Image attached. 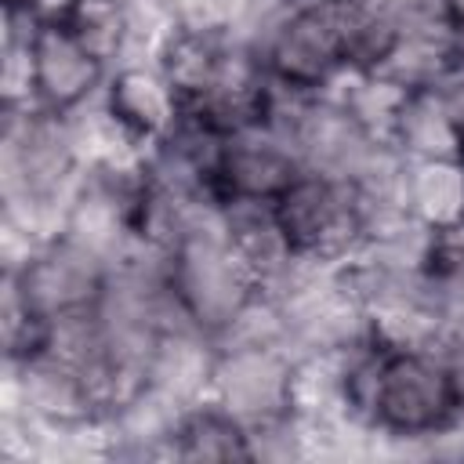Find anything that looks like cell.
Wrapping results in <instances>:
<instances>
[{
	"label": "cell",
	"instance_id": "6da1fadb",
	"mask_svg": "<svg viewBox=\"0 0 464 464\" xmlns=\"http://www.w3.org/2000/svg\"><path fill=\"white\" fill-rule=\"evenodd\" d=\"M460 395L435 348H384L373 362L370 424L399 439H428L453 424Z\"/></svg>",
	"mask_w": 464,
	"mask_h": 464
},
{
	"label": "cell",
	"instance_id": "7a4b0ae2",
	"mask_svg": "<svg viewBox=\"0 0 464 464\" xmlns=\"http://www.w3.org/2000/svg\"><path fill=\"white\" fill-rule=\"evenodd\" d=\"M170 279H174V290L181 294L185 308L207 334L225 330L236 319V312L257 294L254 276L246 272V265L239 261V254L228 243L225 203L218 214L199 221L174 246Z\"/></svg>",
	"mask_w": 464,
	"mask_h": 464
},
{
	"label": "cell",
	"instance_id": "3957f363",
	"mask_svg": "<svg viewBox=\"0 0 464 464\" xmlns=\"http://www.w3.org/2000/svg\"><path fill=\"white\" fill-rule=\"evenodd\" d=\"M276 218L301 257L341 265L362 246V218L348 181L301 170L276 199Z\"/></svg>",
	"mask_w": 464,
	"mask_h": 464
},
{
	"label": "cell",
	"instance_id": "277c9868",
	"mask_svg": "<svg viewBox=\"0 0 464 464\" xmlns=\"http://www.w3.org/2000/svg\"><path fill=\"white\" fill-rule=\"evenodd\" d=\"M348 4L352 0H301L261 51L268 76L319 94L348 69Z\"/></svg>",
	"mask_w": 464,
	"mask_h": 464
},
{
	"label": "cell",
	"instance_id": "5b68a950",
	"mask_svg": "<svg viewBox=\"0 0 464 464\" xmlns=\"http://www.w3.org/2000/svg\"><path fill=\"white\" fill-rule=\"evenodd\" d=\"M4 272L14 276L22 301L40 319H54L62 312L98 304L109 283V261L62 232L40 243L22 268H4Z\"/></svg>",
	"mask_w": 464,
	"mask_h": 464
},
{
	"label": "cell",
	"instance_id": "8992f818",
	"mask_svg": "<svg viewBox=\"0 0 464 464\" xmlns=\"http://www.w3.org/2000/svg\"><path fill=\"white\" fill-rule=\"evenodd\" d=\"M4 410H22L47 424H83L105 413L87 373L51 348L4 355Z\"/></svg>",
	"mask_w": 464,
	"mask_h": 464
},
{
	"label": "cell",
	"instance_id": "52a82bcc",
	"mask_svg": "<svg viewBox=\"0 0 464 464\" xmlns=\"http://www.w3.org/2000/svg\"><path fill=\"white\" fill-rule=\"evenodd\" d=\"M301 170L294 141L272 123L250 120L221 138L214 192L221 199H276Z\"/></svg>",
	"mask_w": 464,
	"mask_h": 464
},
{
	"label": "cell",
	"instance_id": "ba28073f",
	"mask_svg": "<svg viewBox=\"0 0 464 464\" xmlns=\"http://www.w3.org/2000/svg\"><path fill=\"white\" fill-rule=\"evenodd\" d=\"M290 362L294 355L283 344H250V348H218V366L210 395L236 420L261 424L290 410Z\"/></svg>",
	"mask_w": 464,
	"mask_h": 464
},
{
	"label": "cell",
	"instance_id": "9c48e42d",
	"mask_svg": "<svg viewBox=\"0 0 464 464\" xmlns=\"http://www.w3.org/2000/svg\"><path fill=\"white\" fill-rule=\"evenodd\" d=\"M290 141H294L304 170L352 181L355 170L373 152V145L377 141H388V138L370 134L341 102H330L323 94H312L304 102L297 123L290 127Z\"/></svg>",
	"mask_w": 464,
	"mask_h": 464
},
{
	"label": "cell",
	"instance_id": "30bf717a",
	"mask_svg": "<svg viewBox=\"0 0 464 464\" xmlns=\"http://www.w3.org/2000/svg\"><path fill=\"white\" fill-rule=\"evenodd\" d=\"M33 69H36V102L51 112H69L94 98L105 80L109 65L98 62L62 22H47L33 44Z\"/></svg>",
	"mask_w": 464,
	"mask_h": 464
},
{
	"label": "cell",
	"instance_id": "8fae6325",
	"mask_svg": "<svg viewBox=\"0 0 464 464\" xmlns=\"http://www.w3.org/2000/svg\"><path fill=\"white\" fill-rule=\"evenodd\" d=\"M105 105L145 149L167 138L181 120V98L156 65L112 69L105 80Z\"/></svg>",
	"mask_w": 464,
	"mask_h": 464
},
{
	"label": "cell",
	"instance_id": "7c38bea8",
	"mask_svg": "<svg viewBox=\"0 0 464 464\" xmlns=\"http://www.w3.org/2000/svg\"><path fill=\"white\" fill-rule=\"evenodd\" d=\"M214 366H218L214 334H207L199 326L170 330V334H160V341L149 355L145 384L156 388L160 395H167L170 402H178L181 410H188L210 395Z\"/></svg>",
	"mask_w": 464,
	"mask_h": 464
},
{
	"label": "cell",
	"instance_id": "4fadbf2b",
	"mask_svg": "<svg viewBox=\"0 0 464 464\" xmlns=\"http://www.w3.org/2000/svg\"><path fill=\"white\" fill-rule=\"evenodd\" d=\"M225 228L257 290L272 286L301 257L283 232L272 199H225Z\"/></svg>",
	"mask_w": 464,
	"mask_h": 464
},
{
	"label": "cell",
	"instance_id": "5bb4252c",
	"mask_svg": "<svg viewBox=\"0 0 464 464\" xmlns=\"http://www.w3.org/2000/svg\"><path fill=\"white\" fill-rule=\"evenodd\" d=\"M170 460H250L246 424L214 399L188 406L170 439Z\"/></svg>",
	"mask_w": 464,
	"mask_h": 464
},
{
	"label": "cell",
	"instance_id": "9a60e30c",
	"mask_svg": "<svg viewBox=\"0 0 464 464\" xmlns=\"http://www.w3.org/2000/svg\"><path fill=\"white\" fill-rule=\"evenodd\" d=\"M406 210L431 228L464 225V160L460 156L410 160Z\"/></svg>",
	"mask_w": 464,
	"mask_h": 464
},
{
	"label": "cell",
	"instance_id": "2e32d148",
	"mask_svg": "<svg viewBox=\"0 0 464 464\" xmlns=\"http://www.w3.org/2000/svg\"><path fill=\"white\" fill-rule=\"evenodd\" d=\"M388 141L406 160H435V156H460V134L450 120L446 102L439 91H410Z\"/></svg>",
	"mask_w": 464,
	"mask_h": 464
},
{
	"label": "cell",
	"instance_id": "e0dca14e",
	"mask_svg": "<svg viewBox=\"0 0 464 464\" xmlns=\"http://www.w3.org/2000/svg\"><path fill=\"white\" fill-rule=\"evenodd\" d=\"M225 47H228V33H185V29L163 47L156 69L170 80L181 105L203 98L214 87L225 62Z\"/></svg>",
	"mask_w": 464,
	"mask_h": 464
},
{
	"label": "cell",
	"instance_id": "ac0fdd59",
	"mask_svg": "<svg viewBox=\"0 0 464 464\" xmlns=\"http://www.w3.org/2000/svg\"><path fill=\"white\" fill-rule=\"evenodd\" d=\"M58 22L109 69L120 62L127 44V0H72Z\"/></svg>",
	"mask_w": 464,
	"mask_h": 464
},
{
	"label": "cell",
	"instance_id": "d6986e66",
	"mask_svg": "<svg viewBox=\"0 0 464 464\" xmlns=\"http://www.w3.org/2000/svg\"><path fill=\"white\" fill-rule=\"evenodd\" d=\"M442 7H446V14H450V22L457 25V33L464 36V0H442Z\"/></svg>",
	"mask_w": 464,
	"mask_h": 464
},
{
	"label": "cell",
	"instance_id": "ffe728a7",
	"mask_svg": "<svg viewBox=\"0 0 464 464\" xmlns=\"http://www.w3.org/2000/svg\"><path fill=\"white\" fill-rule=\"evenodd\" d=\"M370 4H377V7H384V11H399V7L410 4V0H370Z\"/></svg>",
	"mask_w": 464,
	"mask_h": 464
}]
</instances>
